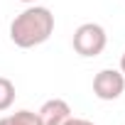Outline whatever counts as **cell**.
Here are the masks:
<instances>
[{
  "label": "cell",
  "mask_w": 125,
  "mask_h": 125,
  "mask_svg": "<svg viewBox=\"0 0 125 125\" xmlns=\"http://www.w3.org/2000/svg\"><path fill=\"white\" fill-rule=\"evenodd\" d=\"M54 32V15L44 5H30L10 22V39L20 49L44 44Z\"/></svg>",
  "instance_id": "1"
},
{
  "label": "cell",
  "mask_w": 125,
  "mask_h": 125,
  "mask_svg": "<svg viewBox=\"0 0 125 125\" xmlns=\"http://www.w3.org/2000/svg\"><path fill=\"white\" fill-rule=\"evenodd\" d=\"M108 44V34L98 22H83L74 32V49L81 56H98Z\"/></svg>",
  "instance_id": "2"
},
{
  "label": "cell",
  "mask_w": 125,
  "mask_h": 125,
  "mask_svg": "<svg viewBox=\"0 0 125 125\" xmlns=\"http://www.w3.org/2000/svg\"><path fill=\"white\" fill-rule=\"evenodd\" d=\"M125 91V76L118 69H101L93 76V96L101 101H115Z\"/></svg>",
  "instance_id": "3"
},
{
  "label": "cell",
  "mask_w": 125,
  "mask_h": 125,
  "mask_svg": "<svg viewBox=\"0 0 125 125\" xmlns=\"http://www.w3.org/2000/svg\"><path fill=\"white\" fill-rule=\"evenodd\" d=\"M39 123L42 125H64L71 118V105L64 98H49L42 103V108L37 110Z\"/></svg>",
  "instance_id": "4"
},
{
  "label": "cell",
  "mask_w": 125,
  "mask_h": 125,
  "mask_svg": "<svg viewBox=\"0 0 125 125\" xmlns=\"http://www.w3.org/2000/svg\"><path fill=\"white\" fill-rule=\"evenodd\" d=\"M0 125H42V123H39L37 113H32V110H17V113H10L5 118H0Z\"/></svg>",
  "instance_id": "5"
},
{
  "label": "cell",
  "mask_w": 125,
  "mask_h": 125,
  "mask_svg": "<svg viewBox=\"0 0 125 125\" xmlns=\"http://www.w3.org/2000/svg\"><path fill=\"white\" fill-rule=\"evenodd\" d=\"M15 83L8 79V76H0V113L8 110L12 103H15Z\"/></svg>",
  "instance_id": "6"
},
{
  "label": "cell",
  "mask_w": 125,
  "mask_h": 125,
  "mask_svg": "<svg viewBox=\"0 0 125 125\" xmlns=\"http://www.w3.org/2000/svg\"><path fill=\"white\" fill-rule=\"evenodd\" d=\"M64 125H96V123H91V120H86V118H74V115H71Z\"/></svg>",
  "instance_id": "7"
},
{
  "label": "cell",
  "mask_w": 125,
  "mask_h": 125,
  "mask_svg": "<svg viewBox=\"0 0 125 125\" xmlns=\"http://www.w3.org/2000/svg\"><path fill=\"white\" fill-rule=\"evenodd\" d=\"M120 74L125 76V52H123V56H120Z\"/></svg>",
  "instance_id": "8"
},
{
  "label": "cell",
  "mask_w": 125,
  "mask_h": 125,
  "mask_svg": "<svg viewBox=\"0 0 125 125\" xmlns=\"http://www.w3.org/2000/svg\"><path fill=\"white\" fill-rule=\"evenodd\" d=\"M20 3H27V5H34V3H37V0H20Z\"/></svg>",
  "instance_id": "9"
}]
</instances>
